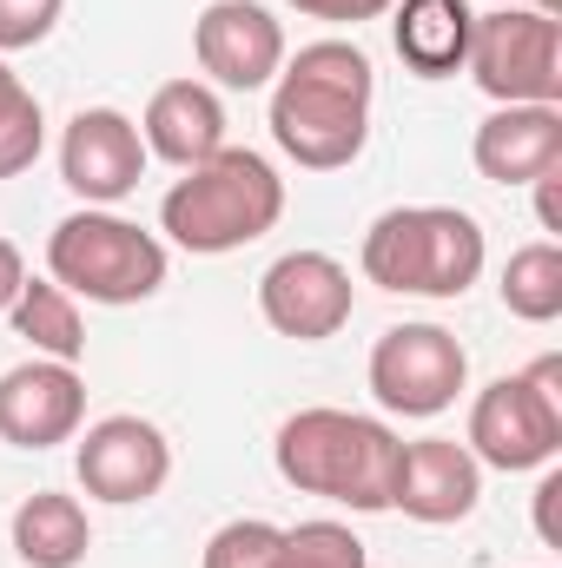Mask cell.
<instances>
[{
    "label": "cell",
    "mask_w": 562,
    "mask_h": 568,
    "mask_svg": "<svg viewBox=\"0 0 562 568\" xmlns=\"http://www.w3.org/2000/svg\"><path fill=\"white\" fill-rule=\"evenodd\" d=\"M378 73L358 40H311L272 80V140L304 172H338L371 140Z\"/></svg>",
    "instance_id": "obj_1"
},
{
    "label": "cell",
    "mask_w": 562,
    "mask_h": 568,
    "mask_svg": "<svg viewBox=\"0 0 562 568\" xmlns=\"http://www.w3.org/2000/svg\"><path fill=\"white\" fill-rule=\"evenodd\" d=\"M284 219V179L279 165L252 145H225L205 165H192L165 199H159V232L192 252V258H225L259 245Z\"/></svg>",
    "instance_id": "obj_2"
},
{
    "label": "cell",
    "mask_w": 562,
    "mask_h": 568,
    "mask_svg": "<svg viewBox=\"0 0 562 568\" xmlns=\"http://www.w3.org/2000/svg\"><path fill=\"white\" fill-rule=\"evenodd\" d=\"M398 449H404V436L391 424L318 404V410H298L279 424L272 463L298 496H324V503H344L358 516H378V509H391Z\"/></svg>",
    "instance_id": "obj_3"
},
{
    "label": "cell",
    "mask_w": 562,
    "mask_h": 568,
    "mask_svg": "<svg viewBox=\"0 0 562 568\" xmlns=\"http://www.w3.org/2000/svg\"><path fill=\"white\" fill-rule=\"evenodd\" d=\"M483 225L456 205H398L364 232V284L398 297H463L483 278Z\"/></svg>",
    "instance_id": "obj_4"
},
{
    "label": "cell",
    "mask_w": 562,
    "mask_h": 568,
    "mask_svg": "<svg viewBox=\"0 0 562 568\" xmlns=\"http://www.w3.org/2000/svg\"><path fill=\"white\" fill-rule=\"evenodd\" d=\"M47 272L67 297H87V304H145L165 284V245L140 232L133 219L87 205L53 225Z\"/></svg>",
    "instance_id": "obj_5"
},
{
    "label": "cell",
    "mask_w": 562,
    "mask_h": 568,
    "mask_svg": "<svg viewBox=\"0 0 562 568\" xmlns=\"http://www.w3.org/2000/svg\"><path fill=\"white\" fill-rule=\"evenodd\" d=\"M463 449L483 469L523 476V469H550L562 449V357H536L516 377H496L476 390L470 404V436Z\"/></svg>",
    "instance_id": "obj_6"
},
{
    "label": "cell",
    "mask_w": 562,
    "mask_h": 568,
    "mask_svg": "<svg viewBox=\"0 0 562 568\" xmlns=\"http://www.w3.org/2000/svg\"><path fill=\"white\" fill-rule=\"evenodd\" d=\"M463 73L496 106H562V20L550 7L476 13Z\"/></svg>",
    "instance_id": "obj_7"
},
{
    "label": "cell",
    "mask_w": 562,
    "mask_h": 568,
    "mask_svg": "<svg viewBox=\"0 0 562 568\" xmlns=\"http://www.w3.org/2000/svg\"><path fill=\"white\" fill-rule=\"evenodd\" d=\"M470 384V351L443 324H391L371 344V397L391 417H443Z\"/></svg>",
    "instance_id": "obj_8"
},
{
    "label": "cell",
    "mask_w": 562,
    "mask_h": 568,
    "mask_svg": "<svg viewBox=\"0 0 562 568\" xmlns=\"http://www.w3.org/2000/svg\"><path fill=\"white\" fill-rule=\"evenodd\" d=\"M73 469H80V489L93 503H113V509H133V503H152L172 476V443L165 429L120 410V417H100L87 424L80 449H73Z\"/></svg>",
    "instance_id": "obj_9"
},
{
    "label": "cell",
    "mask_w": 562,
    "mask_h": 568,
    "mask_svg": "<svg viewBox=\"0 0 562 568\" xmlns=\"http://www.w3.org/2000/svg\"><path fill=\"white\" fill-rule=\"evenodd\" d=\"M259 311L279 337H298V344H324L351 324L358 311V284L351 272L331 258V252H284L265 265L259 278Z\"/></svg>",
    "instance_id": "obj_10"
},
{
    "label": "cell",
    "mask_w": 562,
    "mask_h": 568,
    "mask_svg": "<svg viewBox=\"0 0 562 568\" xmlns=\"http://www.w3.org/2000/svg\"><path fill=\"white\" fill-rule=\"evenodd\" d=\"M60 179L87 205H120L145 179L140 120H127L120 106H80L60 133Z\"/></svg>",
    "instance_id": "obj_11"
},
{
    "label": "cell",
    "mask_w": 562,
    "mask_h": 568,
    "mask_svg": "<svg viewBox=\"0 0 562 568\" xmlns=\"http://www.w3.org/2000/svg\"><path fill=\"white\" fill-rule=\"evenodd\" d=\"M192 53H199V67L219 87L259 93V87L279 80V67H284V27L259 0H212L192 20Z\"/></svg>",
    "instance_id": "obj_12"
},
{
    "label": "cell",
    "mask_w": 562,
    "mask_h": 568,
    "mask_svg": "<svg viewBox=\"0 0 562 568\" xmlns=\"http://www.w3.org/2000/svg\"><path fill=\"white\" fill-rule=\"evenodd\" d=\"M80 424H87V377H80V364L33 357V364H13L0 377V443L53 449V443H73Z\"/></svg>",
    "instance_id": "obj_13"
},
{
    "label": "cell",
    "mask_w": 562,
    "mask_h": 568,
    "mask_svg": "<svg viewBox=\"0 0 562 568\" xmlns=\"http://www.w3.org/2000/svg\"><path fill=\"white\" fill-rule=\"evenodd\" d=\"M483 503V463L456 443V436H418L398 449V476H391V509H404L411 523H463Z\"/></svg>",
    "instance_id": "obj_14"
},
{
    "label": "cell",
    "mask_w": 562,
    "mask_h": 568,
    "mask_svg": "<svg viewBox=\"0 0 562 568\" xmlns=\"http://www.w3.org/2000/svg\"><path fill=\"white\" fill-rule=\"evenodd\" d=\"M140 140H145V159H165V165L192 172L212 152H225V100L205 80H165L145 100Z\"/></svg>",
    "instance_id": "obj_15"
},
{
    "label": "cell",
    "mask_w": 562,
    "mask_h": 568,
    "mask_svg": "<svg viewBox=\"0 0 562 568\" xmlns=\"http://www.w3.org/2000/svg\"><path fill=\"white\" fill-rule=\"evenodd\" d=\"M470 159L490 185H530L550 165H562V106H496L476 140Z\"/></svg>",
    "instance_id": "obj_16"
},
{
    "label": "cell",
    "mask_w": 562,
    "mask_h": 568,
    "mask_svg": "<svg viewBox=\"0 0 562 568\" xmlns=\"http://www.w3.org/2000/svg\"><path fill=\"white\" fill-rule=\"evenodd\" d=\"M470 27H476V7H470V0H398V7H391L398 60H404L418 80H450V73H463V60H470Z\"/></svg>",
    "instance_id": "obj_17"
},
{
    "label": "cell",
    "mask_w": 562,
    "mask_h": 568,
    "mask_svg": "<svg viewBox=\"0 0 562 568\" xmlns=\"http://www.w3.org/2000/svg\"><path fill=\"white\" fill-rule=\"evenodd\" d=\"M93 549V523L80 509V496L40 489L13 509V556L27 568H80Z\"/></svg>",
    "instance_id": "obj_18"
},
{
    "label": "cell",
    "mask_w": 562,
    "mask_h": 568,
    "mask_svg": "<svg viewBox=\"0 0 562 568\" xmlns=\"http://www.w3.org/2000/svg\"><path fill=\"white\" fill-rule=\"evenodd\" d=\"M13 337L33 344V357H53V364H80L87 357V324H80V304L60 291L53 278H27L13 297Z\"/></svg>",
    "instance_id": "obj_19"
},
{
    "label": "cell",
    "mask_w": 562,
    "mask_h": 568,
    "mask_svg": "<svg viewBox=\"0 0 562 568\" xmlns=\"http://www.w3.org/2000/svg\"><path fill=\"white\" fill-rule=\"evenodd\" d=\"M503 311L523 317V324H556L562 317V245L556 239H536L523 252H510L503 265Z\"/></svg>",
    "instance_id": "obj_20"
},
{
    "label": "cell",
    "mask_w": 562,
    "mask_h": 568,
    "mask_svg": "<svg viewBox=\"0 0 562 568\" xmlns=\"http://www.w3.org/2000/svg\"><path fill=\"white\" fill-rule=\"evenodd\" d=\"M272 568H371V556H364V542H358L344 523L318 516V523H298V529H284Z\"/></svg>",
    "instance_id": "obj_21"
},
{
    "label": "cell",
    "mask_w": 562,
    "mask_h": 568,
    "mask_svg": "<svg viewBox=\"0 0 562 568\" xmlns=\"http://www.w3.org/2000/svg\"><path fill=\"white\" fill-rule=\"evenodd\" d=\"M40 145H47V113H40V100H33L27 87L0 93V179H20V172L40 159Z\"/></svg>",
    "instance_id": "obj_22"
},
{
    "label": "cell",
    "mask_w": 562,
    "mask_h": 568,
    "mask_svg": "<svg viewBox=\"0 0 562 568\" xmlns=\"http://www.w3.org/2000/svg\"><path fill=\"white\" fill-rule=\"evenodd\" d=\"M279 523H265V516H239V523H225L212 542H205V568H272L279 556Z\"/></svg>",
    "instance_id": "obj_23"
},
{
    "label": "cell",
    "mask_w": 562,
    "mask_h": 568,
    "mask_svg": "<svg viewBox=\"0 0 562 568\" xmlns=\"http://www.w3.org/2000/svg\"><path fill=\"white\" fill-rule=\"evenodd\" d=\"M67 0H0V53H27L60 27Z\"/></svg>",
    "instance_id": "obj_24"
},
{
    "label": "cell",
    "mask_w": 562,
    "mask_h": 568,
    "mask_svg": "<svg viewBox=\"0 0 562 568\" xmlns=\"http://www.w3.org/2000/svg\"><path fill=\"white\" fill-rule=\"evenodd\" d=\"M291 7L311 20H331V27H364V20H384L398 0H291Z\"/></svg>",
    "instance_id": "obj_25"
},
{
    "label": "cell",
    "mask_w": 562,
    "mask_h": 568,
    "mask_svg": "<svg viewBox=\"0 0 562 568\" xmlns=\"http://www.w3.org/2000/svg\"><path fill=\"white\" fill-rule=\"evenodd\" d=\"M556 496H562V469H550V476L536 483V536H543L550 549H562V536H556Z\"/></svg>",
    "instance_id": "obj_26"
},
{
    "label": "cell",
    "mask_w": 562,
    "mask_h": 568,
    "mask_svg": "<svg viewBox=\"0 0 562 568\" xmlns=\"http://www.w3.org/2000/svg\"><path fill=\"white\" fill-rule=\"evenodd\" d=\"M20 284H27V258H20V245H13V239H0V317L13 311Z\"/></svg>",
    "instance_id": "obj_27"
},
{
    "label": "cell",
    "mask_w": 562,
    "mask_h": 568,
    "mask_svg": "<svg viewBox=\"0 0 562 568\" xmlns=\"http://www.w3.org/2000/svg\"><path fill=\"white\" fill-rule=\"evenodd\" d=\"M536 185V219H543V232H562V199H556V185H562V165H550L543 179H530Z\"/></svg>",
    "instance_id": "obj_28"
},
{
    "label": "cell",
    "mask_w": 562,
    "mask_h": 568,
    "mask_svg": "<svg viewBox=\"0 0 562 568\" xmlns=\"http://www.w3.org/2000/svg\"><path fill=\"white\" fill-rule=\"evenodd\" d=\"M496 7H550L556 13V0H496Z\"/></svg>",
    "instance_id": "obj_29"
}]
</instances>
